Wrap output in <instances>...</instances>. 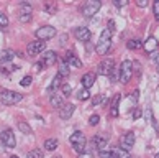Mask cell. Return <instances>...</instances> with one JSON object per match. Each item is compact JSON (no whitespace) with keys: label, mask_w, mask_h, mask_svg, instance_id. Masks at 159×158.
Segmentation results:
<instances>
[{"label":"cell","mask_w":159,"mask_h":158,"mask_svg":"<svg viewBox=\"0 0 159 158\" xmlns=\"http://www.w3.org/2000/svg\"><path fill=\"white\" fill-rule=\"evenodd\" d=\"M108 76L111 78V81H113V83H115V81H118V79H120V69H118V68H113V71H111Z\"/></svg>","instance_id":"33"},{"label":"cell","mask_w":159,"mask_h":158,"mask_svg":"<svg viewBox=\"0 0 159 158\" xmlns=\"http://www.w3.org/2000/svg\"><path fill=\"white\" fill-rule=\"evenodd\" d=\"M110 45H111V31L108 28H103L98 36V41L95 45L97 55H107V51L110 50Z\"/></svg>","instance_id":"1"},{"label":"cell","mask_w":159,"mask_h":158,"mask_svg":"<svg viewBox=\"0 0 159 158\" xmlns=\"http://www.w3.org/2000/svg\"><path fill=\"white\" fill-rule=\"evenodd\" d=\"M154 61H156V64L159 66V53H157V55H154Z\"/></svg>","instance_id":"48"},{"label":"cell","mask_w":159,"mask_h":158,"mask_svg":"<svg viewBox=\"0 0 159 158\" xmlns=\"http://www.w3.org/2000/svg\"><path fill=\"white\" fill-rule=\"evenodd\" d=\"M0 140H2V143L5 145L7 148H13L16 145V140H15V133L11 128H5V130L0 133Z\"/></svg>","instance_id":"8"},{"label":"cell","mask_w":159,"mask_h":158,"mask_svg":"<svg viewBox=\"0 0 159 158\" xmlns=\"http://www.w3.org/2000/svg\"><path fill=\"white\" fill-rule=\"evenodd\" d=\"M49 102H51L52 107L61 109L62 105H64V97H62V96H59V94H52V96L49 97Z\"/></svg>","instance_id":"19"},{"label":"cell","mask_w":159,"mask_h":158,"mask_svg":"<svg viewBox=\"0 0 159 158\" xmlns=\"http://www.w3.org/2000/svg\"><path fill=\"white\" fill-rule=\"evenodd\" d=\"M134 140H136V138H134V133H133V132H126V133H123V137L120 138L121 148L128 151V150L134 145Z\"/></svg>","instance_id":"11"},{"label":"cell","mask_w":159,"mask_h":158,"mask_svg":"<svg viewBox=\"0 0 159 158\" xmlns=\"http://www.w3.org/2000/svg\"><path fill=\"white\" fill-rule=\"evenodd\" d=\"M108 30H110V31H113V30H115V22H113V20H110V22H108Z\"/></svg>","instance_id":"46"},{"label":"cell","mask_w":159,"mask_h":158,"mask_svg":"<svg viewBox=\"0 0 159 158\" xmlns=\"http://www.w3.org/2000/svg\"><path fill=\"white\" fill-rule=\"evenodd\" d=\"M69 142H70V145H72V148L77 151V153L80 155V153H84L85 151V145H87V138H85V135L82 132H74L72 135L69 137Z\"/></svg>","instance_id":"2"},{"label":"cell","mask_w":159,"mask_h":158,"mask_svg":"<svg viewBox=\"0 0 159 158\" xmlns=\"http://www.w3.org/2000/svg\"><path fill=\"white\" fill-rule=\"evenodd\" d=\"M57 74H59L61 78H67V76H69V68H67L66 63L59 64V68H57Z\"/></svg>","instance_id":"28"},{"label":"cell","mask_w":159,"mask_h":158,"mask_svg":"<svg viewBox=\"0 0 159 158\" xmlns=\"http://www.w3.org/2000/svg\"><path fill=\"white\" fill-rule=\"evenodd\" d=\"M31 81H33V78H31V76H25V78H23V79L20 81V84H21L23 87H28V86L31 84Z\"/></svg>","instance_id":"36"},{"label":"cell","mask_w":159,"mask_h":158,"mask_svg":"<svg viewBox=\"0 0 159 158\" xmlns=\"http://www.w3.org/2000/svg\"><path fill=\"white\" fill-rule=\"evenodd\" d=\"M126 46H128V50H139L143 46V41L141 40H129L126 43Z\"/></svg>","instance_id":"27"},{"label":"cell","mask_w":159,"mask_h":158,"mask_svg":"<svg viewBox=\"0 0 159 158\" xmlns=\"http://www.w3.org/2000/svg\"><path fill=\"white\" fill-rule=\"evenodd\" d=\"M61 89H62V94H64V96H70V92H72V87H70V84H62Z\"/></svg>","instance_id":"37"},{"label":"cell","mask_w":159,"mask_h":158,"mask_svg":"<svg viewBox=\"0 0 159 158\" xmlns=\"http://www.w3.org/2000/svg\"><path fill=\"white\" fill-rule=\"evenodd\" d=\"M61 81H62V78H61L59 74H56V78L52 79V83H51V84H49V87H48V94H49V96H52V94L56 92L57 87H61V86H62Z\"/></svg>","instance_id":"17"},{"label":"cell","mask_w":159,"mask_h":158,"mask_svg":"<svg viewBox=\"0 0 159 158\" xmlns=\"http://www.w3.org/2000/svg\"><path fill=\"white\" fill-rule=\"evenodd\" d=\"M146 115H148V119H149V124H151L152 127H154V128H156V132L159 133V125L156 124V119H154V117H152V112H151V109H148V110H146Z\"/></svg>","instance_id":"30"},{"label":"cell","mask_w":159,"mask_h":158,"mask_svg":"<svg viewBox=\"0 0 159 158\" xmlns=\"http://www.w3.org/2000/svg\"><path fill=\"white\" fill-rule=\"evenodd\" d=\"M31 5L26 3V2H21L20 3V17H31Z\"/></svg>","instance_id":"21"},{"label":"cell","mask_w":159,"mask_h":158,"mask_svg":"<svg viewBox=\"0 0 159 158\" xmlns=\"http://www.w3.org/2000/svg\"><path fill=\"white\" fill-rule=\"evenodd\" d=\"M90 97V94H89V91L87 89H84V87H82V89H79L77 91V99L79 101H87V99Z\"/></svg>","instance_id":"29"},{"label":"cell","mask_w":159,"mask_h":158,"mask_svg":"<svg viewBox=\"0 0 159 158\" xmlns=\"http://www.w3.org/2000/svg\"><path fill=\"white\" fill-rule=\"evenodd\" d=\"M141 115H143V110H141L139 107H134V112H133V120H136V119H139Z\"/></svg>","instance_id":"42"},{"label":"cell","mask_w":159,"mask_h":158,"mask_svg":"<svg viewBox=\"0 0 159 158\" xmlns=\"http://www.w3.org/2000/svg\"><path fill=\"white\" fill-rule=\"evenodd\" d=\"M157 46H159V43H157V40H156L154 36H149V38L143 43V48H144L146 53H154V51L157 50Z\"/></svg>","instance_id":"16"},{"label":"cell","mask_w":159,"mask_h":158,"mask_svg":"<svg viewBox=\"0 0 159 158\" xmlns=\"http://www.w3.org/2000/svg\"><path fill=\"white\" fill-rule=\"evenodd\" d=\"M120 81L121 83H128L129 79H131V76H133V64H131V61H123L121 64H120Z\"/></svg>","instance_id":"5"},{"label":"cell","mask_w":159,"mask_h":158,"mask_svg":"<svg viewBox=\"0 0 159 158\" xmlns=\"http://www.w3.org/2000/svg\"><path fill=\"white\" fill-rule=\"evenodd\" d=\"M44 8L48 10L49 13H54L57 7H56V3H54V2H46V3H44Z\"/></svg>","instance_id":"35"},{"label":"cell","mask_w":159,"mask_h":158,"mask_svg":"<svg viewBox=\"0 0 159 158\" xmlns=\"http://www.w3.org/2000/svg\"><path fill=\"white\" fill-rule=\"evenodd\" d=\"M138 97H139V91H138V89H134L131 94H129V101L136 104V102H138Z\"/></svg>","instance_id":"39"},{"label":"cell","mask_w":159,"mask_h":158,"mask_svg":"<svg viewBox=\"0 0 159 158\" xmlns=\"http://www.w3.org/2000/svg\"><path fill=\"white\" fill-rule=\"evenodd\" d=\"M98 155H100V158H111V150L105 147L102 150H98Z\"/></svg>","instance_id":"32"},{"label":"cell","mask_w":159,"mask_h":158,"mask_svg":"<svg viewBox=\"0 0 159 158\" xmlns=\"http://www.w3.org/2000/svg\"><path fill=\"white\" fill-rule=\"evenodd\" d=\"M113 68H115V61L111 60V58H107V60H103V61L97 66V74H100V76H108L111 71H113Z\"/></svg>","instance_id":"9"},{"label":"cell","mask_w":159,"mask_h":158,"mask_svg":"<svg viewBox=\"0 0 159 158\" xmlns=\"http://www.w3.org/2000/svg\"><path fill=\"white\" fill-rule=\"evenodd\" d=\"M79 158H92V156H90L89 153H80V155H79Z\"/></svg>","instance_id":"47"},{"label":"cell","mask_w":159,"mask_h":158,"mask_svg":"<svg viewBox=\"0 0 159 158\" xmlns=\"http://www.w3.org/2000/svg\"><path fill=\"white\" fill-rule=\"evenodd\" d=\"M23 99V94L15 91H8V89H2L0 91V101L3 105H15Z\"/></svg>","instance_id":"3"},{"label":"cell","mask_w":159,"mask_h":158,"mask_svg":"<svg viewBox=\"0 0 159 158\" xmlns=\"http://www.w3.org/2000/svg\"><path fill=\"white\" fill-rule=\"evenodd\" d=\"M118 102H120V94L115 96L113 102H111V109H110V115H111V117H116V115H118Z\"/></svg>","instance_id":"24"},{"label":"cell","mask_w":159,"mask_h":158,"mask_svg":"<svg viewBox=\"0 0 159 158\" xmlns=\"http://www.w3.org/2000/svg\"><path fill=\"white\" fill-rule=\"evenodd\" d=\"M113 5H115V7H125V5H126V0H113Z\"/></svg>","instance_id":"43"},{"label":"cell","mask_w":159,"mask_h":158,"mask_svg":"<svg viewBox=\"0 0 159 158\" xmlns=\"http://www.w3.org/2000/svg\"><path fill=\"white\" fill-rule=\"evenodd\" d=\"M100 7H102V2H100V0H89V2L84 3V7L80 8V12L85 17H92L100 10Z\"/></svg>","instance_id":"6"},{"label":"cell","mask_w":159,"mask_h":158,"mask_svg":"<svg viewBox=\"0 0 159 158\" xmlns=\"http://www.w3.org/2000/svg\"><path fill=\"white\" fill-rule=\"evenodd\" d=\"M157 73H159V68H157Z\"/></svg>","instance_id":"51"},{"label":"cell","mask_w":159,"mask_h":158,"mask_svg":"<svg viewBox=\"0 0 159 158\" xmlns=\"http://www.w3.org/2000/svg\"><path fill=\"white\" fill-rule=\"evenodd\" d=\"M44 50H46V41H31L30 45H28V48H26V51H28V55L30 56H36V55H41V53H44Z\"/></svg>","instance_id":"10"},{"label":"cell","mask_w":159,"mask_h":158,"mask_svg":"<svg viewBox=\"0 0 159 158\" xmlns=\"http://www.w3.org/2000/svg\"><path fill=\"white\" fill-rule=\"evenodd\" d=\"M10 158H18V156H15V155H13V156H10Z\"/></svg>","instance_id":"49"},{"label":"cell","mask_w":159,"mask_h":158,"mask_svg":"<svg viewBox=\"0 0 159 158\" xmlns=\"http://www.w3.org/2000/svg\"><path fill=\"white\" fill-rule=\"evenodd\" d=\"M154 158H159V153H157V155H156V156H154Z\"/></svg>","instance_id":"50"},{"label":"cell","mask_w":159,"mask_h":158,"mask_svg":"<svg viewBox=\"0 0 159 158\" xmlns=\"http://www.w3.org/2000/svg\"><path fill=\"white\" fill-rule=\"evenodd\" d=\"M105 101V94H97L95 97L92 99V105H98L100 102H103Z\"/></svg>","instance_id":"34"},{"label":"cell","mask_w":159,"mask_h":158,"mask_svg":"<svg viewBox=\"0 0 159 158\" xmlns=\"http://www.w3.org/2000/svg\"><path fill=\"white\" fill-rule=\"evenodd\" d=\"M57 145H59L57 138H48V140L44 142V148L48 150V151H52V150H56V148H57Z\"/></svg>","instance_id":"23"},{"label":"cell","mask_w":159,"mask_h":158,"mask_svg":"<svg viewBox=\"0 0 159 158\" xmlns=\"http://www.w3.org/2000/svg\"><path fill=\"white\" fill-rule=\"evenodd\" d=\"M93 143H95L97 150H102V148L107 147V138H103V137L97 135V137H93Z\"/></svg>","instance_id":"25"},{"label":"cell","mask_w":159,"mask_h":158,"mask_svg":"<svg viewBox=\"0 0 159 158\" xmlns=\"http://www.w3.org/2000/svg\"><path fill=\"white\" fill-rule=\"evenodd\" d=\"M64 61H66L67 66H72V68H82V61L77 58V55H74L72 51L66 53V56H64Z\"/></svg>","instance_id":"13"},{"label":"cell","mask_w":159,"mask_h":158,"mask_svg":"<svg viewBox=\"0 0 159 158\" xmlns=\"http://www.w3.org/2000/svg\"><path fill=\"white\" fill-rule=\"evenodd\" d=\"M131 64H133V69L139 74V73H141V64H139L138 61H131Z\"/></svg>","instance_id":"44"},{"label":"cell","mask_w":159,"mask_h":158,"mask_svg":"<svg viewBox=\"0 0 159 158\" xmlns=\"http://www.w3.org/2000/svg\"><path fill=\"white\" fill-rule=\"evenodd\" d=\"M13 56H15L13 50H2L0 51V61L2 63H10L11 60H13Z\"/></svg>","instance_id":"18"},{"label":"cell","mask_w":159,"mask_h":158,"mask_svg":"<svg viewBox=\"0 0 159 158\" xmlns=\"http://www.w3.org/2000/svg\"><path fill=\"white\" fill-rule=\"evenodd\" d=\"M18 69V66H13V64H10V63H2L0 64V71H2L3 74H8V73H13Z\"/></svg>","instance_id":"22"},{"label":"cell","mask_w":159,"mask_h":158,"mask_svg":"<svg viewBox=\"0 0 159 158\" xmlns=\"http://www.w3.org/2000/svg\"><path fill=\"white\" fill-rule=\"evenodd\" d=\"M95 79H97V74H93V73H85L84 76H82V79H80V84L84 89L89 91L90 87L93 86V83H95Z\"/></svg>","instance_id":"14"},{"label":"cell","mask_w":159,"mask_h":158,"mask_svg":"<svg viewBox=\"0 0 159 158\" xmlns=\"http://www.w3.org/2000/svg\"><path fill=\"white\" fill-rule=\"evenodd\" d=\"M7 25H8V18H7V15L0 12V26H7Z\"/></svg>","instance_id":"40"},{"label":"cell","mask_w":159,"mask_h":158,"mask_svg":"<svg viewBox=\"0 0 159 158\" xmlns=\"http://www.w3.org/2000/svg\"><path fill=\"white\" fill-rule=\"evenodd\" d=\"M74 36L79 40V41H89L90 40V36H92V33H90V30L89 28H85V26H80V28H75L74 30Z\"/></svg>","instance_id":"12"},{"label":"cell","mask_w":159,"mask_h":158,"mask_svg":"<svg viewBox=\"0 0 159 158\" xmlns=\"http://www.w3.org/2000/svg\"><path fill=\"white\" fill-rule=\"evenodd\" d=\"M152 12H154V17L159 20V0H156V2L152 3Z\"/></svg>","instance_id":"41"},{"label":"cell","mask_w":159,"mask_h":158,"mask_svg":"<svg viewBox=\"0 0 159 158\" xmlns=\"http://www.w3.org/2000/svg\"><path fill=\"white\" fill-rule=\"evenodd\" d=\"M18 130H20L21 133H25V135H30V133H31V127L28 125L25 120H20V122H18Z\"/></svg>","instance_id":"26"},{"label":"cell","mask_w":159,"mask_h":158,"mask_svg":"<svg viewBox=\"0 0 159 158\" xmlns=\"http://www.w3.org/2000/svg\"><path fill=\"white\" fill-rule=\"evenodd\" d=\"M74 104H64L62 107L59 109V117L62 120H67V119H70L72 117V114H74Z\"/></svg>","instance_id":"15"},{"label":"cell","mask_w":159,"mask_h":158,"mask_svg":"<svg viewBox=\"0 0 159 158\" xmlns=\"http://www.w3.org/2000/svg\"><path fill=\"white\" fill-rule=\"evenodd\" d=\"M136 5L139 8H144V7H148V2L146 0H136Z\"/></svg>","instance_id":"45"},{"label":"cell","mask_w":159,"mask_h":158,"mask_svg":"<svg viewBox=\"0 0 159 158\" xmlns=\"http://www.w3.org/2000/svg\"><path fill=\"white\" fill-rule=\"evenodd\" d=\"M26 158H43V151H41L39 148H36V150H31L30 153L26 155Z\"/></svg>","instance_id":"31"},{"label":"cell","mask_w":159,"mask_h":158,"mask_svg":"<svg viewBox=\"0 0 159 158\" xmlns=\"http://www.w3.org/2000/svg\"><path fill=\"white\" fill-rule=\"evenodd\" d=\"M98 122H100V115H98V114L90 115V119H89V124H90V125H97Z\"/></svg>","instance_id":"38"},{"label":"cell","mask_w":159,"mask_h":158,"mask_svg":"<svg viewBox=\"0 0 159 158\" xmlns=\"http://www.w3.org/2000/svg\"><path fill=\"white\" fill-rule=\"evenodd\" d=\"M111 156L113 158H131V155H129L126 150H123L121 147L111 148Z\"/></svg>","instance_id":"20"},{"label":"cell","mask_w":159,"mask_h":158,"mask_svg":"<svg viewBox=\"0 0 159 158\" xmlns=\"http://www.w3.org/2000/svg\"><path fill=\"white\" fill-rule=\"evenodd\" d=\"M57 61V53L56 51H44L43 55H41V61L38 63V69H46L52 66Z\"/></svg>","instance_id":"4"},{"label":"cell","mask_w":159,"mask_h":158,"mask_svg":"<svg viewBox=\"0 0 159 158\" xmlns=\"http://www.w3.org/2000/svg\"><path fill=\"white\" fill-rule=\"evenodd\" d=\"M34 35H36V38L39 40V41H46V40H51L56 35V28L51 26V25H44V26L38 28Z\"/></svg>","instance_id":"7"}]
</instances>
